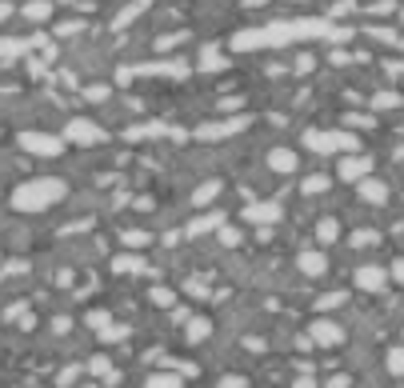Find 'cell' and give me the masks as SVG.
Wrapping results in <instances>:
<instances>
[{"mask_svg":"<svg viewBox=\"0 0 404 388\" xmlns=\"http://www.w3.org/2000/svg\"><path fill=\"white\" fill-rule=\"evenodd\" d=\"M312 36H332L328 20H284V24H268V29H244L232 36L236 52H252V49H280L292 40H312Z\"/></svg>","mask_w":404,"mask_h":388,"instance_id":"6da1fadb","label":"cell"},{"mask_svg":"<svg viewBox=\"0 0 404 388\" xmlns=\"http://www.w3.org/2000/svg\"><path fill=\"white\" fill-rule=\"evenodd\" d=\"M68 184L56 177H36V180H24L17 193H13V209L17 212H45L49 204L65 200Z\"/></svg>","mask_w":404,"mask_h":388,"instance_id":"7a4b0ae2","label":"cell"},{"mask_svg":"<svg viewBox=\"0 0 404 388\" xmlns=\"http://www.w3.org/2000/svg\"><path fill=\"white\" fill-rule=\"evenodd\" d=\"M305 145L312 148V152H337V148H348V152H353L356 148V136H348V132H305Z\"/></svg>","mask_w":404,"mask_h":388,"instance_id":"3957f363","label":"cell"},{"mask_svg":"<svg viewBox=\"0 0 404 388\" xmlns=\"http://www.w3.org/2000/svg\"><path fill=\"white\" fill-rule=\"evenodd\" d=\"M20 148L33 152V156H56L65 140L60 136H49V132H20Z\"/></svg>","mask_w":404,"mask_h":388,"instance_id":"277c9868","label":"cell"},{"mask_svg":"<svg viewBox=\"0 0 404 388\" xmlns=\"http://www.w3.org/2000/svg\"><path fill=\"white\" fill-rule=\"evenodd\" d=\"M65 140H72V145H100V140H104V132H100L92 120L76 116V120H68V124H65Z\"/></svg>","mask_w":404,"mask_h":388,"instance_id":"5b68a950","label":"cell"},{"mask_svg":"<svg viewBox=\"0 0 404 388\" xmlns=\"http://www.w3.org/2000/svg\"><path fill=\"white\" fill-rule=\"evenodd\" d=\"M244 124H248V116H232V120H212V124H200V129H196V140H220V136H236Z\"/></svg>","mask_w":404,"mask_h":388,"instance_id":"8992f818","label":"cell"},{"mask_svg":"<svg viewBox=\"0 0 404 388\" xmlns=\"http://www.w3.org/2000/svg\"><path fill=\"white\" fill-rule=\"evenodd\" d=\"M356 289L380 292V289H385V268H376V264H364V268H356Z\"/></svg>","mask_w":404,"mask_h":388,"instance_id":"52a82bcc","label":"cell"},{"mask_svg":"<svg viewBox=\"0 0 404 388\" xmlns=\"http://www.w3.org/2000/svg\"><path fill=\"white\" fill-rule=\"evenodd\" d=\"M312 340L316 344H340L344 340V328L332 321H312Z\"/></svg>","mask_w":404,"mask_h":388,"instance_id":"ba28073f","label":"cell"},{"mask_svg":"<svg viewBox=\"0 0 404 388\" xmlns=\"http://www.w3.org/2000/svg\"><path fill=\"white\" fill-rule=\"evenodd\" d=\"M372 172V161H364V156H348V161H340V177L344 180H364Z\"/></svg>","mask_w":404,"mask_h":388,"instance_id":"9c48e42d","label":"cell"},{"mask_svg":"<svg viewBox=\"0 0 404 388\" xmlns=\"http://www.w3.org/2000/svg\"><path fill=\"white\" fill-rule=\"evenodd\" d=\"M276 216H280L276 204H248V209H244V220H257V225H273Z\"/></svg>","mask_w":404,"mask_h":388,"instance_id":"30bf717a","label":"cell"},{"mask_svg":"<svg viewBox=\"0 0 404 388\" xmlns=\"http://www.w3.org/2000/svg\"><path fill=\"white\" fill-rule=\"evenodd\" d=\"M268 164H273L276 172H292V168H296V152H292V148H273V152H268Z\"/></svg>","mask_w":404,"mask_h":388,"instance_id":"8fae6325","label":"cell"},{"mask_svg":"<svg viewBox=\"0 0 404 388\" xmlns=\"http://www.w3.org/2000/svg\"><path fill=\"white\" fill-rule=\"evenodd\" d=\"M360 196H364V200H369V204H385V196H388V188L385 184H380V180H360Z\"/></svg>","mask_w":404,"mask_h":388,"instance_id":"7c38bea8","label":"cell"},{"mask_svg":"<svg viewBox=\"0 0 404 388\" xmlns=\"http://www.w3.org/2000/svg\"><path fill=\"white\" fill-rule=\"evenodd\" d=\"M24 17L33 20H49L52 17V0H29V4H24Z\"/></svg>","mask_w":404,"mask_h":388,"instance_id":"4fadbf2b","label":"cell"},{"mask_svg":"<svg viewBox=\"0 0 404 388\" xmlns=\"http://www.w3.org/2000/svg\"><path fill=\"white\" fill-rule=\"evenodd\" d=\"M164 132V124H136V129H124V140H145V136H161Z\"/></svg>","mask_w":404,"mask_h":388,"instance_id":"5bb4252c","label":"cell"},{"mask_svg":"<svg viewBox=\"0 0 404 388\" xmlns=\"http://www.w3.org/2000/svg\"><path fill=\"white\" fill-rule=\"evenodd\" d=\"M300 268H305L308 276H321L324 273V257L321 252H300Z\"/></svg>","mask_w":404,"mask_h":388,"instance_id":"9a60e30c","label":"cell"},{"mask_svg":"<svg viewBox=\"0 0 404 388\" xmlns=\"http://www.w3.org/2000/svg\"><path fill=\"white\" fill-rule=\"evenodd\" d=\"M216 193H220V184L209 180V184H200V188L193 193V204H212V196H216Z\"/></svg>","mask_w":404,"mask_h":388,"instance_id":"2e32d148","label":"cell"},{"mask_svg":"<svg viewBox=\"0 0 404 388\" xmlns=\"http://www.w3.org/2000/svg\"><path fill=\"white\" fill-rule=\"evenodd\" d=\"M145 388H180V376H172V372H156V376H148Z\"/></svg>","mask_w":404,"mask_h":388,"instance_id":"e0dca14e","label":"cell"},{"mask_svg":"<svg viewBox=\"0 0 404 388\" xmlns=\"http://www.w3.org/2000/svg\"><path fill=\"white\" fill-rule=\"evenodd\" d=\"M216 225H220V216H216V212H212V216H196L193 225H188V232L200 236V232H209V228H216Z\"/></svg>","mask_w":404,"mask_h":388,"instance_id":"ac0fdd59","label":"cell"},{"mask_svg":"<svg viewBox=\"0 0 404 388\" xmlns=\"http://www.w3.org/2000/svg\"><path fill=\"white\" fill-rule=\"evenodd\" d=\"M316 236H321V244H332V241L340 236L337 220H321V225H316Z\"/></svg>","mask_w":404,"mask_h":388,"instance_id":"d6986e66","label":"cell"},{"mask_svg":"<svg viewBox=\"0 0 404 388\" xmlns=\"http://www.w3.org/2000/svg\"><path fill=\"white\" fill-rule=\"evenodd\" d=\"M140 268H145L140 257H116V273H140Z\"/></svg>","mask_w":404,"mask_h":388,"instance_id":"ffe728a7","label":"cell"},{"mask_svg":"<svg viewBox=\"0 0 404 388\" xmlns=\"http://www.w3.org/2000/svg\"><path fill=\"white\" fill-rule=\"evenodd\" d=\"M388 372L392 376H404V348H392L388 353Z\"/></svg>","mask_w":404,"mask_h":388,"instance_id":"44dd1931","label":"cell"},{"mask_svg":"<svg viewBox=\"0 0 404 388\" xmlns=\"http://www.w3.org/2000/svg\"><path fill=\"white\" fill-rule=\"evenodd\" d=\"M209 332H212L209 321H193V324H188V340H193V344H196V340H204Z\"/></svg>","mask_w":404,"mask_h":388,"instance_id":"7402d4cb","label":"cell"},{"mask_svg":"<svg viewBox=\"0 0 404 388\" xmlns=\"http://www.w3.org/2000/svg\"><path fill=\"white\" fill-rule=\"evenodd\" d=\"M324 188H328V177H308V180H305V193H308V196L324 193Z\"/></svg>","mask_w":404,"mask_h":388,"instance_id":"603a6c76","label":"cell"},{"mask_svg":"<svg viewBox=\"0 0 404 388\" xmlns=\"http://www.w3.org/2000/svg\"><path fill=\"white\" fill-rule=\"evenodd\" d=\"M29 45L24 40H0V56H17V52H24Z\"/></svg>","mask_w":404,"mask_h":388,"instance_id":"cb8c5ba5","label":"cell"},{"mask_svg":"<svg viewBox=\"0 0 404 388\" xmlns=\"http://www.w3.org/2000/svg\"><path fill=\"white\" fill-rule=\"evenodd\" d=\"M396 104H401V97H396V92H380V97L372 100V108H396Z\"/></svg>","mask_w":404,"mask_h":388,"instance_id":"d4e9b609","label":"cell"},{"mask_svg":"<svg viewBox=\"0 0 404 388\" xmlns=\"http://www.w3.org/2000/svg\"><path fill=\"white\" fill-rule=\"evenodd\" d=\"M88 372H92V376H108V360H104V356H92V360H88Z\"/></svg>","mask_w":404,"mask_h":388,"instance_id":"484cf974","label":"cell"},{"mask_svg":"<svg viewBox=\"0 0 404 388\" xmlns=\"http://www.w3.org/2000/svg\"><path fill=\"white\" fill-rule=\"evenodd\" d=\"M104 97H108V84H92V88H84V100H92V104L104 100Z\"/></svg>","mask_w":404,"mask_h":388,"instance_id":"4316f807","label":"cell"},{"mask_svg":"<svg viewBox=\"0 0 404 388\" xmlns=\"http://www.w3.org/2000/svg\"><path fill=\"white\" fill-rule=\"evenodd\" d=\"M152 305L172 308V292H168V289H152Z\"/></svg>","mask_w":404,"mask_h":388,"instance_id":"83f0119b","label":"cell"},{"mask_svg":"<svg viewBox=\"0 0 404 388\" xmlns=\"http://www.w3.org/2000/svg\"><path fill=\"white\" fill-rule=\"evenodd\" d=\"M81 29H84L81 20H68V24H60V29H56V36H76Z\"/></svg>","mask_w":404,"mask_h":388,"instance_id":"f1b7e54d","label":"cell"},{"mask_svg":"<svg viewBox=\"0 0 404 388\" xmlns=\"http://www.w3.org/2000/svg\"><path fill=\"white\" fill-rule=\"evenodd\" d=\"M200 68H220V52L216 49H204V65Z\"/></svg>","mask_w":404,"mask_h":388,"instance_id":"f546056e","label":"cell"},{"mask_svg":"<svg viewBox=\"0 0 404 388\" xmlns=\"http://www.w3.org/2000/svg\"><path fill=\"white\" fill-rule=\"evenodd\" d=\"M216 388H244V376H220Z\"/></svg>","mask_w":404,"mask_h":388,"instance_id":"4dcf8cb0","label":"cell"},{"mask_svg":"<svg viewBox=\"0 0 404 388\" xmlns=\"http://www.w3.org/2000/svg\"><path fill=\"white\" fill-rule=\"evenodd\" d=\"M76 376H81V369H65V372H60V376H56V385H72Z\"/></svg>","mask_w":404,"mask_h":388,"instance_id":"1f68e13d","label":"cell"},{"mask_svg":"<svg viewBox=\"0 0 404 388\" xmlns=\"http://www.w3.org/2000/svg\"><path fill=\"white\" fill-rule=\"evenodd\" d=\"M145 241H148L145 232H124V244H132V248H140Z\"/></svg>","mask_w":404,"mask_h":388,"instance_id":"d6a6232c","label":"cell"},{"mask_svg":"<svg viewBox=\"0 0 404 388\" xmlns=\"http://www.w3.org/2000/svg\"><path fill=\"white\" fill-rule=\"evenodd\" d=\"M88 324H92V328H108V312H92Z\"/></svg>","mask_w":404,"mask_h":388,"instance_id":"836d02e7","label":"cell"},{"mask_svg":"<svg viewBox=\"0 0 404 388\" xmlns=\"http://www.w3.org/2000/svg\"><path fill=\"white\" fill-rule=\"evenodd\" d=\"M220 241H225V244H236V241H241V232H236V228H220Z\"/></svg>","mask_w":404,"mask_h":388,"instance_id":"e575fe53","label":"cell"},{"mask_svg":"<svg viewBox=\"0 0 404 388\" xmlns=\"http://www.w3.org/2000/svg\"><path fill=\"white\" fill-rule=\"evenodd\" d=\"M372 241H376V232H356L353 236V244H372Z\"/></svg>","mask_w":404,"mask_h":388,"instance_id":"d590c367","label":"cell"},{"mask_svg":"<svg viewBox=\"0 0 404 388\" xmlns=\"http://www.w3.org/2000/svg\"><path fill=\"white\" fill-rule=\"evenodd\" d=\"M340 300H344V296H340V292H332V296H324V300H321V308H332V305H340Z\"/></svg>","mask_w":404,"mask_h":388,"instance_id":"8d00e7d4","label":"cell"},{"mask_svg":"<svg viewBox=\"0 0 404 388\" xmlns=\"http://www.w3.org/2000/svg\"><path fill=\"white\" fill-rule=\"evenodd\" d=\"M13 17V4H4V0H0V20H8Z\"/></svg>","mask_w":404,"mask_h":388,"instance_id":"74e56055","label":"cell"},{"mask_svg":"<svg viewBox=\"0 0 404 388\" xmlns=\"http://www.w3.org/2000/svg\"><path fill=\"white\" fill-rule=\"evenodd\" d=\"M392 276H396V280L404 284V260H396V268H392Z\"/></svg>","mask_w":404,"mask_h":388,"instance_id":"f35d334b","label":"cell"},{"mask_svg":"<svg viewBox=\"0 0 404 388\" xmlns=\"http://www.w3.org/2000/svg\"><path fill=\"white\" fill-rule=\"evenodd\" d=\"M296 388H312V380H308V376H305V380H296Z\"/></svg>","mask_w":404,"mask_h":388,"instance_id":"ab89813d","label":"cell"}]
</instances>
